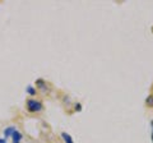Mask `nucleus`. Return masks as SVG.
Returning <instances> with one entry per match:
<instances>
[{"instance_id": "nucleus-2", "label": "nucleus", "mask_w": 153, "mask_h": 143, "mask_svg": "<svg viewBox=\"0 0 153 143\" xmlns=\"http://www.w3.org/2000/svg\"><path fill=\"white\" fill-rule=\"evenodd\" d=\"M12 138H13V143H19L22 141V134L19 132H14L13 133V136H12Z\"/></svg>"}, {"instance_id": "nucleus-4", "label": "nucleus", "mask_w": 153, "mask_h": 143, "mask_svg": "<svg viewBox=\"0 0 153 143\" xmlns=\"http://www.w3.org/2000/svg\"><path fill=\"white\" fill-rule=\"evenodd\" d=\"M63 138H64V141H65L66 143H74L73 139L70 138V136H69V134H66V133H63Z\"/></svg>"}, {"instance_id": "nucleus-6", "label": "nucleus", "mask_w": 153, "mask_h": 143, "mask_svg": "<svg viewBox=\"0 0 153 143\" xmlns=\"http://www.w3.org/2000/svg\"><path fill=\"white\" fill-rule=\"evenodd\" d=\"M147 104L149 105V106H152V105H153V97H148L147 98Z\"/></svg>"}, {"instance_id": "nucleus-7", "label": "nucleus", "mask_w": 153, "mask_h": 143, "mask_svg": "<svg viewBox=\"0 0 153 143\" xmlns=\"http://www.w3.org/2000/svg\"><path fill=\"white\" fill-rule=\"evenodd\" d=\"M0 143H7L5 139H3V138H0Z\"/></svg>"}, {"instance_id": "nucleus-1", "label": "nucleus", "mask_w": 153, "mask_h": 143, "mask_svg": "<svg viewBox=\"0 0 153 143\" xmlns=\"http://www.w3.org/2000/svg\"><path fill=\"white\" fill-rule=\"evenodd\" d=\"M27 109L32 112L40 111V110H42V105H41L40 101H36V100H28L27 101Z\"/></svg>"}, {"instance_id": "nucleus-5", "label": "nucleus", "mask_w": 153, "mask_h": 143, "mask_svg": "<svg viewBox=\"0 0 153 143\" xmlns=\"http://www.w3.org/2000/svg\"><path fill=\"white\" fill-rule=\"evenodd\" d=\"M27 91H28V93H30V95H36V89L33 87H31V86H30V87H27Z\"/></svg>"}, {"instance_id": "nucleus-3", "label": "nucleus", "mask_w": 153, "mask_h": 143, "mask_svg": "<svg viewBox=\"0 0 153 143\" xmlns=\"http://www.w3.org/2000/svg\"><path fill=\"white\" fill-rule=\"evenodd\" d=\"M14 132H16L14 127H9V128H7V129L4 130V134H5V137H10V136H13Z\"/></svg>"}]
</instances>
